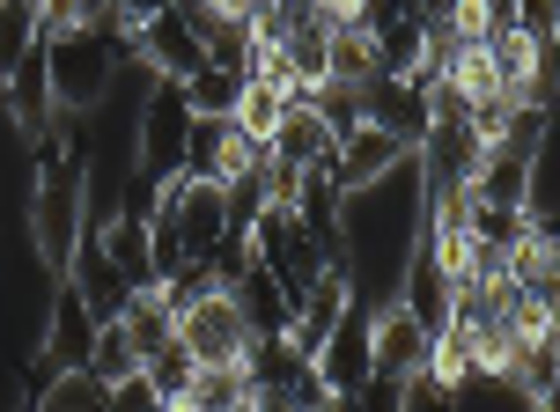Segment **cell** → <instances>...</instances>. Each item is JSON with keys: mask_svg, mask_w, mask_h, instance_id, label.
I'll return each instance as SVG.
<instances>
[{"mask_svg": "<svg viewBox=\"0 0 560 412\" xmlns=\"http://www.w3.org/2000/svg\"><path fill=\"white\" fill-rule=\"evenodd\" d=\"M310 104H317V118L332 126V140H347L369 118V110H362V89H354V82H317V89H310Z\"/></svg>", "mask_w": 560, "mask_h": 412, "instance_id": "25", "label": "cell"}, {"mask_svg": "<svg viewBox=\"0 0 560 412\" xmlns=\"http://www.w3.org/2000/svg\"><path fill=\"white\" fill-rule=\"evenodd\" d=\"M450 398H457V390H450V376L435 368V361H413V368L392 384V405H406V412L413 405H450Z\"/></svg>", "mask_w": 560, "mask_h": 412, "instance_id": "27", "label": "cell"}, {"mask_svg": "<svg viewBox=\"0 0 560 412\" xmlns=\"http://www.w3.org/2000/svg\"><path fill=\"white\" fill-rule=\"evenodd\" d=\"M236 303H244V317H252L258 339H266V331H288V295H280V280L266 273L258 258L236 273Z\"/></svg>", "mask_w": 560, "mask_h": 412, "instance_id": "21", "label": "cell"}, {"mask_svg": "<svg viewBox=\"0 0 560 412\" xmlns=\"http://www.w3.org/2000/svg\"><path fill=\"white\" fill-rule=\"evenodd\" d=\"M126 52H133L140 67H148V74H170V82H185V74H199V67H207V45H199V30L185 23L177 8H163V15L133 23Z\"/></svg>", "mask_w": 560, "mask_h": 412, "instance_id": "9", "label": "cell"}, {"mask_svg": "<svg viewBox=\"0 0 560 412\" xmlns=\"http://www.w3.org/2000/svg\"><path fill=\"white\" fill-rule=\"evenodd\" d=\"M258 140H244L229 118H192V140H185V169L192 177H214V185H236V177H252L258 169Z\"/></svg>", "mask_w": 560, "mask_h": 412, "instance_id": "11", "label": "cell"}, {"mask_svg": "<svg viewBox=\"0 0 560 412\" xmlns=\"http://www.w3.org/2000/svg\"><path fill=\"white\" fill-rule=\"evenodd\" d=\"M192 368H199V354L185 346V339H177V331H170V339L155 346V354H140V376L155 384V398H163L170 412L185 405V384H192Z\"/></svg>", "mask_w": 560, "mask_h": 412, "instance_id": "20", "label": "cell"}, {"mask_svg": "<svg viewBox=\"0 0 560 412\" xmlns=\"http://www.w3.org/2000/svg\"><path fill=\"white\" fill-rule=\"evenodd\" d=\"M177 339L192 346L199 361H236L252 354V317H244V303H236V280H207V287H192L185 303H177Z\"/></svg>", "mask_w": 560, "mask_h": 412, "instance_id": "6", "label": "cell"}, {"mask_svg": "<svg viewBox=\"0 0 560 412\" xmlns=\"http://www.w3.org/2000/svg\"><path fill=\"white\" fill-rule=\"evenodd\" d=\"M362 110H369V126H384L398 140L428 133V96H420L413 74H376V82H362Z\"/></svg>", "mask_w": 560, "mask_h": 412, "instance_id": "15", "label": "cell"}, {"mask_svg": "<svg viewBox=\"0 0 560 412\" xmlns=\"http://www.w3.org/2000/svg\"><path fill=\"white\" fill-rule=\"evenodd\" d=\"M30 45H37V0H0V82L23 67Z\"/></svg>", "mask_w": 560, "mask_h": 412, "instance_id": "23", "label": "cell"}, {"mask_svg": "<svg viewBox=\"0 0 560 412\" xmlns=\"http://www.w3.org/2000/svg\"><path fill=\"white\" fill-rule=\"evenodd\" d=\"M413 155V140H398L384 133V126H354V133L339 140V155H332V192H347V185H369V177H384L392 163H406Z\"/></svg>", "mask_w": 560, "mask_h": 412, "instance_id": "12", "label": "cell"}, {"mask_svg": "<svg viewBox=\"0 0 560 412\" xmlns=\"http://www.w3.org/2000/svg\"><path fill=\"white\" fill-rule=\"evenodd\" d=\"M280 110H288V89L273 82V74H244V89H236V110H229V126L244 140H273V126H280Z\"/></svg>", "mask_w": 560, "mask_h": 412, "instance_id": "19", "label": "cell"}, {"mask_svg": "<svg viewBox=\"0 0 560 412\" xmlns=\"http://www.w3.org/2000/svg\"><path fill=\"white\" fill-rule=\"evenodd\" d=\"M509 280L532 295H560V236L553 221H524V236L509 244Z\"/></svg>", "mask_w": 560, "mask_h": 412, "instance_id": "16", "label": "cell"}, {"mask_svg": "<svg viewBox=\"0 0 560 412\" xmlns=\"http://www.w3.org/2000/svg\"><path fill=\"white\" fill-rule=\"evenodd\" d=\"M89 368H96L104 384H118V376H133V368H140V354H133V339H126V325H118V317H104V325H96Z\"/></svg>", "mask_w": 560, "mask_h": 412, "instance_id": "26", "label": "cell"}, {"mask_svg": "<svg viewBox=\"0 0 560 412\" xmlns=\"http://www.w3.org/2000/svg\"><path fill=\"white\" fill-rule=\"evenodd\" d=\"M258 405V376L252 361H199L192 384H185V412H252Z\"/></svg>", "mask_w": 560, "mask_h": 412, "instance_id": "14", "label": "cell"}, {"mask_svg": "<svg viewBox=\"0 0 560 412\" xmlns=\"http://www.w3.org/2000/svg\"><path fill=\"white\" fill-rule=\"evenodd\" d=\"M89 346H96V309H89V295L74 287V280L59 273L52 280V317H45V339H37V368H30V398L45 390V376H52V368L89 361Z\"/></svg>", "mask_w": 560, "mask_h": 412, "instance_id": "7", "label": "cell"}, {"mask_svg": "<svg viewBox=\"0 0 560 412\" xmlns=\"http://www.w3.org/2000/svg\"><path fill=\"white\" fill-rule=\"evenodd\" d=\"M509 15L532 30L538 45H560V8H553V0H509Z\"/></svg>", "mask_w": 560, "mask_h": 412, "instance_id": "30", "label": "cell"}, {"mask_svg": "<svg viewBox=\"0 0 560 412\" xmlns=\"http://www.w3.org/2000/svg\"><path fill=\"white\" fill-rule=\"evenodd\" d=\"M420 244H428V185H420L413 155L332 199V266L347 273L362 309L406 295Z\"/></svg>", "mask_w": 560, "mask_h": 412, "instance_id": "1", "label": "cell"}, {"mask_svg": "<svg viewBox=\"0 0 560 412\" xmlns=\"http://www.w3.org/2000/svg\"><path fill=\"white\" fill-rule=\"evenodd\" d=\"M266 155L273 163H288V169H303V177H332V155H339V140H332V126L317 118V104H288L280 110V126H273V140H266Z\"/></svg>", "mask_w": 560, "mask_h": 412, "instance_id": "10", "label": "cell"}, {"mask_svg": "<svg viewBox=\"0 0 560 412\" xmlns=\"http://www.w3.org/2000/svg\"><path fill=\"white\" fill-rule=\"evenodd\" d=\"M96 23V8L89 0H37V37L52 45V37H74V30Z\"/></svg>", "mask_w": 560, "mask_h": 412, "instance_id": "28", "label": "cell"}, {"mask_svg": "<svg viewBox=\"0 0 560 412\" xmlns=\"http://www.w3.org/2000/svg\"><path fill=\"white\" fill-rule=\"evenodd\" d=\"M30 405H45V412H104V405H112V384H104L89 361H74V368H52L45 390H37Z\"/></svg>", "mask_w": 560, "mask_h": 412, "instance_id": "18", "label": "cell"}, {"mask_svg": "<svg viewBox=\"0 0 560 412\" xmlns=\"http://www.w3.org/2000/svg\"><path fill=\"white\" fill-rule=\"evenodd\" d=\"M472 236H487V244H516V236H524V207H494V199H472Z\"/></svg>", "mask_w": 560, "mask_h": 412, "instance_id": "29", "label": "cell"}, {"mask_svg": "<svg viewBox=\"0 0 560 412\" xmlns=\"http://www.w3.org/2000/svg\"><path fill=\"white\" fill-rule=\"evenodd\" d=\"M457 52H465V30L450 23V15H420V59H413V82L443 74V67H450Z\"/></svg>", "mask_w": 560, "mask_h": 412, "instance_id": "24", "label": "cell"}, {"mask_svg": "<svg viewBox=\"0 0 560 412\" xmlns=\"http://www.w3.org/2000/svg\"><path fill=\"white\" fill-rule=\"evenodd\" d=\"M252 258L280 280L288 309H295V295H303L310 280L332 266V258H325V244L310 236V221L295 214V207H258V221H252Z\"/></svg>", "mask_w": 560, "mask_h": 412, "instance_id": "5", "label": "cell"}, {"mask_svg": "<svg viewBox=\"0 0 560 412\" xmlns=\"http://www.w3.org/2000/svg\"><path fill=\"white\" fill-rule=\"evenodd\" d=\"M317 384H325V398L332 405H354L369 390V309L347 303V317L332 325V339L317 346Z\"/></svg>", "mask_w": 560, "mask_h": 412, "instance_id": "8", "label": "cell"}, {"mask_svg": "<svg viewBox=\"0 0 560 412\" xmlns=\"http://www.w3.org/2000/svg\"><path fill=\"white\" fill-rule=\"evenodd\" d=\"M325 67H332V82H376L384 67H376V30L354 15V23H325Z\"/></svg>", "mask_w": 560, "mask_h": 412, "instance_id": "17", "label": "cell"}, {"mask_svg": "<svg viewBox=\"0 0 560 412\" xmlns=\"http://www.w3.org/2000/svg\"><path fill=\"white\" fill-rule=\"evenodd\" d=\"M118 59H126V45H118L112 30H74V37H52L45 45V82H52V118H96V110L112 104L118 89Z\"/></svg>", "mask_w": 560, "mask_h": 412, "instance_id": "3", "label": "cell"}, {"mask_svg": "<svg viewBox=\"0 0 560 412\" xmlns=\"http://www.w3.org/2000/svg\"><path fill=\"white\" fill-rule=\"evenodd\" d=\"M82 199H89V140H74L67 155H45L37 163V185H30V244H37V266L52 280L74 266Z\"/></svg>", "mask_w": 560, "mask_h": 412, "instance_id": "2", "label": "cell"}, {"mask_svg": "<svg viewBox=\"0 0 560 412\" xmlns=\"http://www.w3.org/2000/svg\"><path fill=\"white\" fill-rule=\"evenodd\" d=\"M236 89H244V74L207 59L199 74H185V104H192V118H229L236 110Z\"/></svg>", "mask_w": 560, "mask_h": 412, "instance_id": "22", "label": "cell"}, {"mask_svg": "<svg viewBox=\"0 0 560 412\" xmlns=\"http://www.w3.org/2000/svg\"><path fill=\"white\" fill-rule=\"evenodd\" d=\"M177 236H185V258H214V244L229 236V199L214 177H192L185 169V192H177Z\"/></svg>", "mask_w": 560, "mask_h": 412, "instance_id": "13", "label": "cell"}, {"mask_svg": "<svg viewBox=\"0 0 560 412\" xmlns=\"http://www.w3.org/2000/svg\"><path fill=\"white\" fill-rule=\"evenodd\" d=\"M185 140H192V104H185V82L148 74V96H140V140H133V185H140V199L155 192L163 177H177V169H185Z\"/></svg>", "mask_w": 560, "mask_h": 412, "instance_id": "4", "label": "cell"}]
</instances>
